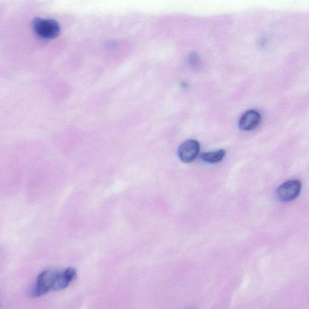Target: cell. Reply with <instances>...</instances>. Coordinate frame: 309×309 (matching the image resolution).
Instances as JSON below:
<instances>
[{"mask_svg": "<svg viewBox=\"0 0 309 309\" xmlns=\"http://www.w3.org/2000/svg\"><path fill=\"white\" fill-rule=\"evenodd\" d=\"M76 276V270L72 267L62 271L49 270L43 271L37 277L32 295L33 297H39L49 292L66 289Z\"/></svg>", "mask_w": 309, "mask_h": 309, "instance_id": "obj_1", "label": "cell"}, {"mask_svg": "<svg viewBox=\"0 0 309 309\" xmlns=\"http://www.w3.org/2000/svg\"><path fill=\"white\" fill-rule=\"evenodd\" d=\"M33 27L36 35L42 39L55 38L60 33V26L54 20L36 18L33 21Z\"/></svg>", "mask_w": 309, "mask_h": 309, "instance_id": "obj_2", "label": "cell"}, {"mask_svg": "<svg viewBox=\"0 0 309 309\" xmlns=\"http://www.w3.org/2000/svg\"><path fill=\"white\" fill-rule=\"evenodd\" d=\"M301 188L302 185L299 180H292L284 182L277 190L278 199L283 202L292 201L300 194Z\"/></svg>", "mask_w": 309, "mask_h": 309, "instance_id": "obj_3", "label": "cell"}, {"mask_svg": "<svg viewBox=\"0 0 309 309\" xmlns=\"http://www.w3.org/2000/svg\"><path fill=\"white\" fill-rule=\"evenodd\" d=\"M200 144L198 141L189 140L184 142L178 149V156L182 162L189 163L193 162L198 156Z\"/></svg>", "mask_w": 309, "mask_h": 309, "instance_id": "obj_4", "label": "cell"}, {"mask_svg": "<svg viewBox=\"0 0 309 309\" xmlns=\"http://www.w3.org/2000/svg\"><path fill=\"white\" fill-rule=\"evenodd\" d=\"M261 120V114L257 111H247L239 120V128L243 131H251L257 127Z\"/></svg>", "mask_w": 309, "mask_h": 309, "instance_id": "obj_5", "label": "cell"}, {"mask_svg": "<svg viewBox=\"0 0 309 309\" xmlns=\"http://www.w3.org/2000/svg\"><path fill=\"white\" fill-rule=\"evenodd\" d=\"M225 154V150L224 149L215 151V152H210L202 153L201 154V159L204 162L209 163H216L224 159Z\"/></svg>", "mask_w": 309, "mask_h": 309, "instance_id": "obj_6", "label": "cell"}]
</instances>
